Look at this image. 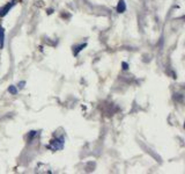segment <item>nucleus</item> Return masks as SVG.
<instances>
[{
  "label": "nucleus",
  "mask_w": 185,
  "mask_h": 174,
  "mask_svg": "<svg viewBox=\"0 0 185 174\" xmlns=\"http://www.w3.org/2000/svg\"><path fill=\"white\" fill-rule=\"evenodd\" d=\"M122 66H123V70H124V71L129 70V67H130V65L126 63V62H123V63H122Z\"/></svg>",
  "instance_id": "0eeeda50"
},
{
  "label": "nucleus",
  "mask_w": 185,
  "mask_h": 174,
  "mask_svg": "<svg viewBox=\"0 0 185 174\" xmlns=\"http://www.w3.org/2000/svg\"><path fill=\"white\" fill-rule=\"evenodd\" d=\"M86 47H87V43H81V44H79V45H75L73 48V55L76 57V56L80 54V51H82Z\"/></svg>",
  "instance_id": "20e7f679"
},
{
  "label": "nucleus",
  "mask_w": 185,
  "mask_h": 174,
  "mask_svg": "<svg viewBox=\"0 0 185 174\" xmlns=\"http://www.w3.org/2000/svg\"><path fill=\"white\" fill-rule=\"evenodd\" d=\"M5 44V29L0 26V49L4 48Z\"/></svg>",
  "instance_id": "39448f33"
},
{
  "label": "nucleus",
  "mask_w": 185,
  "mask_h": 174,
  "mask_svg": "<svg viewBox=\"0 0 185 174\" xmlns=\"http://www.w3.org/2000/svg\"><path fill=\"white\" fill-rule=\"evenodd\" d=\"M24 85H26V81H24V80H22V81H20V82H18V88H20V90H21V88H23V87H24Z\"/></svg>",
  "instance_id": "6e6552de"
},
{
  "label": "nucleus",
  "mask_w": 185,
  "mask_h": 174,
  "mask_svg": "<svg viewBox=\"0 0 185 174\" xmlns=\"http://www.w3.org/2000/svg\"><path fill=\"white\" fill-rule=\"evenodd\" d=\"M8 92H9V94H12V95H16V94H18V87L14 86V85H11V86L8 87Z\"/></svg>",
  "instance_id": "423d86ee"
},
{
  "label": "nucleus",
  "mask_w": 185,
  "mask_h": 174,
  "mask_svg": "<svg viewBox=\"0 0 185 174\" xmlns=\"http://www.w3.org/2000/svg\"><path fill=\"white\" fill-rule=\"evenodd\" d=\"M116 9H117V12H118L119 14H123V13L126 11V2H125V0H119L118 4H117Z\"/></svg>",
  "instance_id": "7ed1b4c3"
},
{
  "label": "nucleus",
  "mask_w": 185,
  "mask_h": 174,
  "mask_svg": "<svg viewBox=\"0 0 185 174\" xmlns=\"http://www.w3.org/2000/svg\"><path fill=\"white\" fill-rule=\"evenodd\" d=\"M64 145H65V140H64V137L61 136V137H58L56 139H52L48 148L53 150V151H57V150H63Z\"/></svg>",
  "instance_id": "f257e3e1"
},
{
  "label": "nucleus",
  "mask_w": 185,
  "mask_h": 174,
  "mask_svg": "<svg viewBox=\"0 0 185 174\" xmlns=\"http://www.w3.org/2000/svg\"><path fill=\"white\" fill-rule=\"evenodd\" d=\"M14 5H15V2H14V1H12V2H8V4H6L5 6L0 7V16H1V18L6 16V15L8 14V12L12 9V7H13Z\"/></svg>",
  "instance_id": "f03ea898"
}]
</instances>
